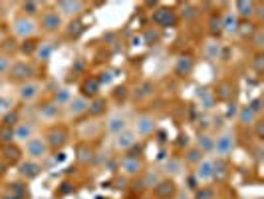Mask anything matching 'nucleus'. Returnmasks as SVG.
<instances>
[{"instance_id": "1", "label": "nucleus", "mask_w": 264, "mask_h": 199, "mask_svg": "<svg viewBox=\"0 0 264 199\" xmlns=\"http://www.w3.org/2000/svg\"><path fill=\"white\" fill-rule=\"evenodd\" d=\"M38 74V68L34 62L30 60H18V62H12L10 70H8V78L12 82H18V84H24V82H30L34 80V76Z\"/></svg>"}, {"instance_id": "2", "label": "nucleus", "mask_w": 264, "mask_h": 199, "mask_svg": "<svg viewBox=\"0 0 264 199\" xmlns=\"http://www.w3.org/2000/svg\"><path fill=\"white\" fill-rule=\"evenodd\" d=\"M42 137H44L48 149H52V152H60V149L66 147V143L70 139V133L64 126H54V128H50Z\"/></svg>"}, {"instance_id": "3", "label": "nucleus", "mask_w": 264, "mask_h": 199, "mask_svg": "<svg viewBox=\"0 0 264 199\" xmlns=\"http://www.w3.org/2000/svg\"><path fill=\"white\" fill-rule=\"evenodd\" d=\"M236 149V135L233 132H221L219 135H215V147H213V154H217V158L227 160L233 152Z\"/></svg>"}, {"instance_id": "4", "label": "nucleus", "mask_w": 264, "mask_h": 199, "mask_svg": "<svg viewBox=\"0 0 264 199\" xmlns=\"http://www.w3.org/2000/svg\"><path fill=\"white\" fill-rule=\"evenodd\" d=\"M62 26H64V18L56 12V8L42 10L40 20H38V28H42L46 34H54V32L62 30Z\"/></svg>"}, {"instance_id": "5", "label": "nucleus", "mask_w": 264, "mask_h": 199, "mask_svg": "<svg viewBox=\"0 0 264 199\" xmlns=\"http://www.w3.org/2000/svg\"><path fill=\"white\" fill-rule=\"evenodd\" d=\"M38 32V22L34 18H26V16H18L12 22V34L20 40H30L34 34Z\"/></svg>"}, {"instance_id": "6", "label": "nucleus", "mask_w": 264, "mask_h": 199, "mask_svg": "<svg viewBox=\"0 0 264 199\" xmlns=\"http://www.w3.org/2000/svg\"><path fill=\"white\" fill-rule=\"evenodd\" d=\"M42 94V84L38 80H30L24 84H18V100L22 104H32Z\"/></svg>"}, {"instance_id": "7", "label": "nucleus", "mask_w": 264, "mask_h": 199, "mask_svg": "<svg viewBox=\"0 0 264 199\" xmlns=\"http://www.w3.org/2000/svg\"><path fill=\"white\" fill-rule=\"evenodd\" d=\"M48 152H50V149H48V145H46V141H44L42 135H34V137H30L26 141V156L32 162L44 160L48 156Z\"/></svg>"}, {"instance_id": "8", "label": "nucleus", "mask_w": 264, "mask_h": 199, "mask_svg": "<svg viewBox=\"0 0 264 199\" xmlns=\"http://www.w3.org/2000/svg\"><path fill=\"white\" fill-rule=\"evenodd\" d=\"M177 12L171 10V8H165V6H159L151 12V22L159 28H169V26H175L177 24Z\"/></svg>"}, {"instance_id": "9", "label": "nucleus", "mask_w": 264, "mask_h": 199, "mask_svg": "<svg viewBox=\"0 0 264 199\" xmlns=\"http://www.w3.org/2000/svg\"><path fill=\"white\" fill-rule=\"evenodd\" d=\"M119 169L125 177H137L143 173V160L139 156H133V154H127L121 158L119 162Z\"/></svg>"}, {"instance_id": "10", "label": "nucleus", "mask_w": 264, "mask_h": 199, "mask_svg": "<svg viewBox=\"0 0 264 199\" xmlns=\"http://www.w3.org/2000/svg\"><path fill=\"white\" fill-rule=\"evenodd\" d=\"M155 92H157V84L153 80H141L129 92V96H131L133 102H147V100H151L155 96Z\"/></svg>"}, {"instance_id": "11", "label": "nucleus", "mask_w": 264, "mask_h": 199, "mask_svg": "<svg viewBox=\"0 0 264 199\" xmlns=\"http://www.w3.org/2000/svg\"><path fill=\"white\" fill-rule=\"evenodd\" d=\"M151 191H153L155 199H175V197H177V193H179V187H177V183H175L173 179L163 177V179H161L159 183H157Z\"/></svg>"}, {"instance_id": "12", "label": "nucleus", "mask_w": 264, "mask_h": 199, "mask_svg": "<svg viewBox=\"0 0 264 199\" xmlns=\"http://www.w3.org/2000/svg\"><path fill=\"white\" fill-rule=\"evenodd\" d=\"M84 2L80 0H60L56 4V12L62 16V18H76L84 12Z\"/></svg>"}, {"instance_id": "13", "label": "nucleus", "mask_w": 264, "mask_h": 199, "mask_svg": "<svg viewBox=\"0 0 264 199\" xmlns=\"http://www.w3.org/2000/svg\"><path fill=\"white\" fill-rule=\"evenodd\" d=\"M157 130V120H155V116H151V114H139L137 118H135V133L137 135H141V137H147V135H151L153 132Z\"/></svg>"}, {"instance_id": "14", "label": "nucleus", "mask_w": 264, "mask_h": 199, "mask_svg": "<svg viewBox=\"0 0 264 199\" xmlns=\"http://www.w3.org/2000/svg\"><path fill=\"white\" fill-rule=\"evenodd\" d=\"M135 143H137V133L133 132V130H125V132H121L119 135H116V139H114V147L117 149V152H131V149L135 147Z\"/></svg>"}, {"instance_id": "15", "label": "nucleus", "mask_w": 264, "mask_h": 199, "mask_svg": "<svg viewBox=\"0 0 264 199\" xmlns=\"http://www.w3.org/2000/svg\"><path fill=\"white\" fill-rule=\"evenodd\" d=\"M195 70V58L191 54H179L177 60H175V66H173V72L179 76V78H187L191 76Z\"/></svg>"}, {"instance_id": "16", "label": "nucleus", "mask_w": 264, "mask_h": 199, "mask_svg": "<svg viewBox=\"0 0 264 199\" xmlns=\"http://www.w3.org/2000/svg\"><path fill=\"white\" fill-rule=\"evenodd\" d=\"M213 169H215V162L205 158L199 166H195V173L193 177L197 179V183H206V181H213Z\"/></svg>"}, {"instance_id": "17", "label": "nucleus", "mask_w": 264, "mask_h": 199, "mask_svg": "<svg viewBox=\"0 0 264 199\" xmlns=\"http://www.w3.org/2000/svg\"><path fill=\"white\" fill-rule=\"evenodd\" d=\"M88 108H89V100H86L84 96H74L72 102L66 106V114L68 118H80L88 114Z\"/></svg>"}, {"instance_id": "18", "label": "nucleus", "mask_w": 264, "mask_h": 199, "mask_svg": "<svg viewBox=\"0 0 264 199\" xmlns=\"http://www.w3.org/2000/svg\"><path fill=\"white\" fill-rule=\"evenodd\" d=\"M127 130V118L121 116V114H112L108 120H105V132H108L110 135H119L121 132Z\"/></svg>"}, {"instance_id": "19", "label": "nucleus", "mask_w": 264, "mask_h": 199, "mask_svg": "<svg viewBox=\"0 0 264 199\" xmlns=\"http://www.w3.org/2000/svg\"><path fill=\"white\" fill-rule=\"evenodd\" d=\"M99 90H101V86L97 82V76H88V78L82 80V86H80L82 94L80 96H84L86 100H93V98L99 96Z\"/></svg>"}, {"instance_id": "20", "label": "nucleus", "mask_w": 264, "mask_h": 199, "mask_svg": "<svg viewBox=\"0 0 264 199\" xmlns=\"http://www.w3.org/2000/svg\"><path fill=\"white\" fill-rule=\"evenodd\" d=\"M14 141H28L30 137H34V132H36V124L34 122H18L14 128Z\"/></svg>"}, {"instance_id": "21", "label": "nucleus", "mask_w": 264, "mask_h": 199, "mask_svg": "<svg viewBox=\"0 0 264 199\" xmlns=\"http://www.w3.org/2000/svg\"><path fill=\"white\" fill-rule=\"evenodd\" d=\"M254 8L256 2H252V0H238V2H235V14L238 16V20H252Z\"/></svg>"}, {"instance_id": "22", "label": "nucleus", "mask_w": 264, "mask_h": 199, "mask_svg": "<svg viewBox=\"0 0 264 199\" xmlns=\"http://www.w3.org/2000/svg\"><path fill=\"white\" fill-rule=\"evenodd\" d=\"M235 92H236L235 84H233L231 80H223V82L215 88L213 96H215L217 100H221V102H231V100L235 98Z\"/></svg>"}, {"instance_id": "23", "label": "nucleus", "mask_w": 264, "mask_h": 199, "mask_svg": "<svg viewBox=\"0 0 264 199\" xmlns=\"http://www.w3.org/2000/svg\"><path fill=\"white\" fill-rule=\"evenodd\" d=\"M42 167L38 162H32V160H26V162H20L18 164V173L22 179H36L40 175Z\"/></svg>"}, {"instance_id": "24", "label": "nucleus", "mask_w": 264, "mask_h": 199, "mask_svg": "<svg viewBox=\"0 0 264 199\" xmlns=\"http://www.w3.org/2000/svg\"><path fill=\"white\" fill-rule=\"evenodd\" d=\"M60 114H62V108H60L58 104L52 102V100H50V102H46V104H42L40 110H38V116H40L44 122H54V120L60 118Z\"/></svg>"}, {"instance_id": "25", "label": "nucleus", "mask_w": 264, "mask_h": 199, "mask_svg": "<svg viewBox=\"0 0 264 199\" xmlns=\"http://www.w3.org/2000/svg\"><path fill=\"white\" fill-rule=\"evenodd\" d=\"M221 18H223V34H236L238 32V24H240V20H238V16L235 14V10H227V12H223L221 14Z\"/></svg>"}, {"instance_id": "26", "label": "nucleus", "mask_w": 264, "mask_h": 199, "mask_svg": "<svg viewBox=\"0 0 264 199\" xmlns=\"http://www.w3.org/2000/svg\"><path fill=\"white\" fill-rule=\"evenodd\" d=\"M195 147H199L205 156H206V154H213V147H215V135H213V133H208V132H201V133H199V137H197Z\"/></svg>"}, {"instance_id": "27", "label": "nucleus", "mask_w": 264, "mask_h": 199, "mask_svg": "<svg viewBox=\"0 0 264 199\" xmlns=\"http://www.w3.org/2000/svg\"><path fill=\"white\" fill-rule=\"evenodd\" d=\"M205 158H206V156L201 152L199 147H195V145H189V147L185 149V156H183L181 160H183V164H187V166L195 167V166H199V164H201Z\"/></svg>"}, {"instance_id": "28", "label": "nucleus", "mask_w": 264, "mask_h": 199, "mask_svg": "<svg viewBox=\"0 0 264 199\" xmlns=\"http://www.w3.org/2000/svg\"><path fill=\"white\" fill-rule=\"evenodd\" d=\"M54 50H56V46H54V42H38V46H36V52H34V58L36 60H40V62H48L50 58H52V54H54Z\"/></svg>"}, {"instance_id": "29", "label": "nucleus", "mask_w": 264, "mask_h": 199, "mask_svg": "<svg viewBox=\"0 0 264 199\" xmlns=\"http://www.w3.org/2000/svg\"><path fill=\"white\" fill-rule=\"evenodd\" d=\"M105 112H108V100L97 96L93 100H89V108H88V114L91 118H101Z\"/></svg>"}, {"instance_id": "30", "label": "nucleus", "mask_w": 264, "mask_h": 199, "mask_svg": "<svg viewBox=\"0 0 264 199\" xmlns=\"http://www.w3.org/2000/svg\"><path fill=\"white\" fill-rule=\"evenodd\" d=\"M2 158H4V164L16 166V164L22 162V152H20V147H16V143H10V145H4Z\"/></svg>"}, {"instance_id": "31", "label": "nucleus", "mask_w": 264, "mask_h": 199, "mask_svg": "<svg viewBox=\"0 0 264 199\" xmlns=\"http://www.w3.org/2000/svg\"><path fill=\"white\" fill-rule=\"evenodd\" d=\"M256 120H258V116H256L248 106L238 108V112H236V122H238L242 128H252Z\"/></svg>"}, {"instance_id": "32", "label": "nucleus", "mask_w": 264, "mask_h": 199, "mask_svg": "<svg viewBox=\"0 0 264 199\" xmlns=\"http://www.w3.org/2000/svg\"><path fill=\"white\" fill-rule=\"evenodd\" d=\"M199 16H201V6H197V4H191V2L183 4V6H181V10L177 12V18H181V20H185V22L197 20Z\"/></svg>"}, {"instance_id": "33", "label": "nucleus", "mask_w": 264, "mask_h": 199, "mask_svg": "<svg viewBox=\"0 0 264 199\" xmlns=\"http://www.w3.org/2000/svg\"><path fill=\"white\" fill-rule=\"evenodd\" d=\"M206 28H208V34L213 36L215 40L223 34V18H221V12H215V14H210V16H208Z\"/></svg>"}, {"instance_id": "34", "label": "nucleus", "mask_w": 264, "mask_h": 199, "mask_svg": "<svg viewBox=\"0 0 264 199\" xmlns=\"http://www.w3.org/2000/svg\"><path fill=\"white\" fill-rule=\"evenodd\" d=\"M183 160L181 158H169L165 164H163V171L169 175V179L171 177H175V175H181L183 173Z\"/></svg>"}, {"instance_id": "35", "label": "nucleus", "mask_w": 264, "mask_h": 199, "mask_svg": "<svg viewBox=\"0 0 264 199\" xmlns=\"http://www.w3.org/2000/svg\"><path fill=\"white\" fill-rule=\"evenodd\" d=\"M72 98H74V94H72L70 88H58L54 92V96H52V102L58 104L60 108H64V106H68L72 102Z\"/></svg>"}, {"instance_id": "36", "label": "nucleus", "mask_w": 264, "mask_h": 199, "mask_svg": "<svg viewBox=\"0 0 264 199\" xmlns=\"http://www.w3.org/2000/svg\"><path fill=\"white\" fill-rule=\"evenodd\" d=\"M163 177L157 169H151V171H145L141 175V189H153L157 183H159Z\"/></svg>"}, {"instance_id": "37", "label": "nucleus", "mask_w": 264, "mask_h": 199, "mask_svg": "<svg viewBox=\"0 0 264 199\" xmlns=\"http://www.w3.org/2000/svg\"><path fill=\"white\" fill-rule=\"evenodd\" d=\"M213 162H215L213 179H217V181L227 179V177H229V162H227V160H223V158H217V160H213Z\"/></svg>"}, {"instance_id": "38", "label": "nucleus", "mask_w": 264, "mask_h": 199, "mask_svg": "<svg viewBox=\"0 0 264 199\" xmlns=\"http://www.w3.org/2000/svg\"><path fill=\"white\" fill-rule=\"evenodd\" d=\"M159 40H161V30L159 28H145L143 30V34H141V42L145 44V46H153V44H159Z\"/></svg>"}, {"instance_id": "39", "label": "nucleus", "mask_w": 264, "mask_h": 199, "mask_svg": "<svg viewBox=\"0 0 264 199\" xmlns=\"http://www.w3.org/2000/svg\"><path fill=\"white\" fill-rule=\"evenodd\" d=\"M20 10H22V16H26V18H36V16L42 14V6H40V2H34V0L22 2V4H20Z\"/></svg>"}, {"instance_id": "40", "label": "nucleus", "mask_w": 264, "mask_h": 199, "mask_svg": "<svg viewBox=\"0 0 264 199\" xmlns=\"http://www.w3.org/2000/svg\"><path fill=\"white\" fill-rule=\"evenodd\" d=\"M191 199H217V189L210 187V185H205V187H197L193 193H191Z\"/></svg>"}, {"instance_id": "41", "label": "nucleus", "mask_w": 264, "mask_h": 199, "mask_svg": "<svg viewBox=\"0 0 264 199\" xmlns=\"http://www.w3.org/2000/svg\"><path fill=\"white\" fill-rule=\"evenodd\" d=\"M78 162L80 164H91V162H95V152H93L88 143H82L78 147Z\"/></svg>"}, {"instance_id": "42", "label": "nucleus", "mask_w": 264, "mask_h": 199, "mask_svg": "<svg viewBox=\"0 0 264 199\" xmlns=\"http://www.w3.org/2000/svg\"><path fill=\"white\" fill-rule=\"evenodd\" d=\"M221 52H223V48H221V44H219L217 40L208 42V44L205 46V56H206L208 60H219V58H221Z\"/></svg>"}, {"instance_id": "43", "label": "nucleus", "mask_w": 264, "mask_h": 199, "mask_svg": "<svg viewBox=\"0 0 264 199\" xmlns=\"http://www.w3.org/2000/svg\"><path fill=\"white\" fill-rule=\"evenodd\" d=\"M250 44H252V48L256 50V52H264V28H256L254 30V34L250 36Z\"/></svg>"}, {"instance_id": "44", "label": "nucleus", "mask_w": 264, "mask_h": 199, "mask_svg": "<svg viewBox=\"0 0 264 199\" xmlns=\"http://www.w3.org/2000/svg\"><path fill=\"white\" fill-rule=\"evenodd\" d=\"M258 28V24H254V20H240V24H238V36H242V38H250L252 34H254V30Z\"/></svg>"}, {"instance_id": "45", "label": "nucleus", "mask_w": 264, "mask_h": 199, "mask_svg": "<svg viewBox=\"0 0 264 199\" xmlns=\"http://www.w3.org/2000/svg\"><path fill=\"white\" fill-rule=\"evenodd\" d=\"M10 195H14L16 199H24L26 195H28V187L24 185V183H20V181H12V183H8V189H6Z\"/></svg>"}, {"instance_id": "46", "label": "nucleus", "mask_w": 264, "mask_h": 199, "mask_svg": "<svg viewBox=\"0 0 264 199\" xmlns=\"http://www.w3.org/2000/svg\"><path fill=\"white\" fill-rule=\"evenodd\" d=\"M18 122H20L18 110H10V112H4V114H2V126H4V128H14Z\"/></svg>"}, {"instance_id": "47", "label": "nucleus", "mask_w": 264, "mask_h": 199, "mask_svg": "<svg viewBox=\"0 0 264 199\" xmlns=\"http://www.w3.org/2000/svg\"><path fill=\"white\" fill-rule=\"evenodd\" d=\"M250 68L254 74H262L264 72V52H254L252 60H250Z\"/></svg>"}, {"instance_id": "48", "label": "nucleus", "mask_w": 264, "mask_h": 199, "mask_svg": "<svg viewBox=\"0 0 264 199\" xmlns=\"http://www.w3.org/2000/svg\"><path fill=\"white\" fill-rule=\"evenodd\" d=\"M0 143H2V145L16 143V141H14V130H12V128H4V126H0Z\"/></svg>"}, {"instance_id": "49", "label": "nucleus", "mask_w": 264, "mask_h": 199, "mask_svg": "<svg viewBox=\"0 0 264 199\" xmlns=\"http://www.w3.org/2000/svg\"><path fill=\"white\" fill-rule=\"evenodd\" d=\"M199 100L203 102V106L205 108H210L213 106V102H215V96H213V92H208V90H199Z\"/></svg>"}, {"instance_id": "50", "label": "nucleus", "mask_w": 264, "mask_h": 199, "mask_svg": "<svg viewBox=\"0 0 264 199\" xmlns=\"http://www.w3.org/2000/svg\"><path fill=\"white\" fill-rule=\"evenodd\" d=\"M82 32H84V24H82L80 20H74V22L68 26V38H78Z\"/></svg>"}, {"instance_id": "51", "label": "nucleus", "mask_w": 264, "mask_h": 199, "mask_svg": "<svg viewBox=\"0 0 264 199\" xmlns=\"http://www.w3.org/2000/svg\"><path fill=\"white\" fill-rule=\"evenodd\" d=\"M36 46H38V42H32V40H24L22 42V46H18V50H20V52L22 54H32L34 56V52H36Z\"/></svg>"}, {"instance_id": "52", "label": "nucleus", "mask_w": 264, "mask_h": 199, "mask_svg": "<svg viewBox=\"0 0 264 199\" xmlns=\"http://www.w3.org/2000/svg\"><path fill=\"white\" fill-rule=\"evenodd\" d=\"M12 66V60L8 54H0V76H6Z\"/></svg>"}, {"instance_id": "53", "label": "nucleus", "mask_w": 264, "mask_h": 199, "mask_svg": "<svg viewBox=\"0 0 264 199\" xmlns=\"http://www.w3.org/2000/svg\"><path fill=\"white\" fill-rule=\"evenodd\" d=\"M97 82H99V86H110V84L114 82V72L103 70V72L97 76Z\"/></svg>"}, {"instance_id": "54", "label": "nucleus", "mask_w": 264, "mask_h": 199, "mask_svg": "<svg viewBox=\"0 0 264 199\" xmlns=\"http://www.w3.org/2000/svg\"><path fill=\"white\" fill-rule=\"evenodd\" d=\"M246 106H248L256 116H260V114H262V98H252Z\"/></svg>"}, {"instance_id": "55", "label": "nucleus", "mask_w": 264, "mask_h": 199, "mask_svg": "<svg viewBox=\"0 0 264 199\" xmlns=\"http://www.w3.org/2000/svg\"><path fill=\"white\" fill-rule=\"evenodd\" d=\"M252 128H254V135H256V139L262 141V139H264V122H262V120H256Z\"/></svg>"}, {"instance_id": "56", "label": "nucleus", "mask_w": 264, "mask_h": 199, "mask_svg": "<svg viewBox=\"0 0 264 199\" xmlns=\"http://www.w3.org/2000/svg\"><path fill=\"white\" fill-rule=\"evenodd\" d=\"M127 98H129V88L127 86L116 88V100H117V102H123V100H127Z\"/></svg>"}, {"instance_id": "57", "label": "nucleus", "mask_w": 264, "mask_h": 199, "mask_svg": "<svg viewBox=\"0 0 264 199\" xmlns=\"http://www.w3.org/2000/svg\"><path fill=\"white\" fill-rule=\"evenodd\" d=\"M254 18H258V22L262 24L264 22V4L262 2H256V8H254ZM252 18V20H254Z\"/></svg>"}, {"instance_id": "58", "label": "nucleus", "mask_w": 264, "mask_h": 199, "mask_svg": "<svg viewBox=\"0 0 264 199\" xmlns=\"http://www.w3.org/2000/svg\"><path fill=\"white\" fill-rule=\"evenodd\" d=\"M84 60L82 58H78V62H76V66H72V70H76V72H80V70H84Z\"/></svg>"}, {"instance_id": "59", "label": "nucleus", "mask_w": 264, "mask_h": 199, "mask_svg": "<svg viewBox=\"0 0 264 199\" xmlns=\"http://www.w3.org/2000/svg\"><path fill=\"white\" fill-rule=\"evenodd\" d=\"M4 112H8V108H6V104H4V100L0 98V116H2Z\"/></svg>"}, {"instance_id": "60", "label": "nucleus", "mask_w": 264, "mask_h": 199, "mask_svg": "<svg viewBox=\"0 0 264 199\" xmlns=\"http://www.w3.org/2000/svg\"><path fill=\"white\" fill-rule=\"evenodd\" d=\"M0 199H16V197H14V195H10V193L6 191V193H2V195H0Z\"/></svg>"}, {"instance_id": "61", "label": "nucleus", "mask_w": 264, "mask_h": 199, "mask_svg": "<svg viewBox=\"0 0 264 199\" xmlns=\"http://www.w3.org/2000/svg\"><path fill=\"white\" fill-rule=\"evenodd\" d=\"M131 44H133V46H139V44H141V38H131Z\"/></svg>"}, {"instance_id": "62", "label": "nucleus", "mask_w": 264, "mask_h": 199, "mask_svg": "<svg viewBox=\"0 0 264 199\" xmlns=\"http://www.w3.org/2000/svg\"><path fill=\"white\" fill-rule=\"evenodd\" d=\"M0 46H2V40H0Z\"/></svg>"}]
</instances>
